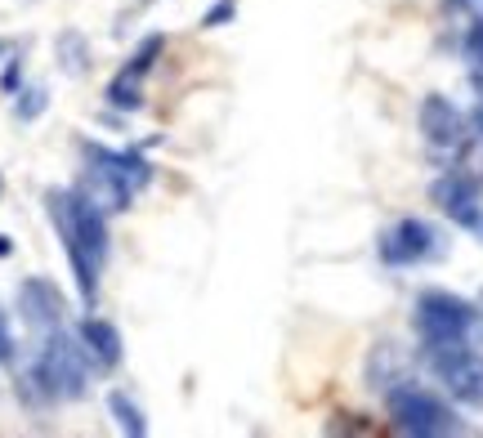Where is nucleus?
<instances>
[{
  "label": "nucleus",
  "instance_id": "f257e3e1",
  "mask_svg": "<svg viewBox=\"0 0 483 438\" xmlns=\"http://www.w3.org/2000/svg\"><path fill=\"white\" fill-rule=\"evenodd\" d=\"M45 211L54 219V233L67 251L72 277L81 286V300L90 304L99 291V274L107 264V219L104 206H95L86 193H67V188H50L45 193Z\"/></svg>",
  "mask_w": 483,
  "mask_h": 438
},
{
  "label": "nucleus",
  "instance_id": "f03ea898",
  "mask_svg": "<svg viewBox=\"0 0 483 438\" xmlns=\"http://www.w3.org/2000/svg\"><path fill=\"white\" fill-rule=\"evenodd\" d=\"M86 367H90V358H86L81 340L54 327L45 331V344L32 363V384H41V393L54 403H72L86 393Z\"/></svg>",
  "mask_w": 483,
  "mask_h": 438
},
{
  "label": "nucleus",
  "instance_id": "7ed1b4c3",
  "mask_svg": "<svg viewBox=\"0 0 483 438\" xmlns=\"http://www.w3.org/2000/svg\"><path fill=\"white\" fill-rule=\"evenodd\" d=\"M385 407H389L394 430H403V434H412V438H443V434H461L466 430L443 398H434L429 389H421V384H412V381L389 384Z\"/></svg>",
  "mask_w": 483,
  "mask_h": 438
},
{
  "label": "nucleus",
  "instance_id": "20e7f679",
  "mask_svg": "<svg viewBox=\"0 0 483 438\" xmlns=\"http://www.w3.org/2000/svg\"><path fill=\"white\" fill-rule=\"evenodd\" d=\"M426 349L429 367L448 384V393L470 403V407H483V353H475L466 340H438V344H426Z\"/></svg>",
  "mask_w": 483,
  "mask_h": 438
},
{
  "label": "nucleus",
  "instance_id": "39448f33",
  "mask_svg": "<svg viewBox=\"0 0 483 438\" xmlns=\"http://www.w3.org/2000/svg\"><path fill=\"white\" fill-rule=\"evenodd\" d=\"M443 233L426 224V219H398L394 228L380 233V260L403 269V264H426V260H443Z\"/></svg>",
  "mask_w": 483,
  "mask_h": 438
},
{
  "label": "nucleus",
  "instance_id": "423d86ee",
  "mask_svg": "<svg viewBox=\"0 0 483 438\" xmlns=\"http://www.w3.org/2000/svg\"><path fill=\"white\" fill-rule=\"evenodd\" d=\"M475 327V309L452 295V291H426L417 300V331L426 335V344H438V340H466Z\"/></svg>",
  "mask_w": 483,
  "mask_h": 438
},
{
  "label": "nucleus",
  "instance_id": "0eeeda50",
  "mask_svg": "<svg viewBox=\"0 0 483 438\" xmlns=\"http://www.w3.org/2000/svg\"><path fill=\"white\" fill-rule=\"evenodd\" d=\"M421 134L434 153H457L466 144V116L452 108L443 95H429L421 104Z\"/></svg>",
  "mask_w": 483,
  "mask_h": 438
},
{
  "label": "nucleus",
  "instance_id": "6e6552de",
  "mask_svg": "<svg viewBox=\"0 0 483 438\" xmlns=\"http://www.w3.org/2000/svg\"><path fill=\"white\" fill-rule=\"evenodd\" d=\"M429 197H434L448 215L457 219V224H466V228H483L479 184H475L470 174H443V179L429 188Z\"/></svg>",
  "mask_w": 483,
  "mask_h": 438
},
{
  "label": "nucleus",
  "instance_id": "1a4fd4ad",
  "mask_svg": "<svg viewBox=\"0 0 483 438\" xmlns=\"http://www.w3.org/2000/svg\"><path fill=\"white\" fill-rule=\"evenodd\" d=\"M18 309H23L27 327H36V331H54L63 323V295L45 277H27L18 286Z\"/></svg>",
  "mask_w": 483,
  "mask_h": 438
},
{
  "label": "nucleus",
  "instance_id": "9d476101",
  "mask_svg": "<svg viewBox=\"0 0 483 438\" xmlns=\"http://www.w3.org/2000/svg\"><path fill=\"white\" fill-rule=\"evenodd\" d=\"M76 340H81V349H86L90 367H99V372L121 367V331L112 327L107 318H86L81 331H76Z\"/></svg>",
  "mask_w": 483,
  "mask_h": 438
},
{
  "label": "nucleus",
  "instance_id": "9b49d317",
  "mask_svg": "<svg viewBox=\"0 0 483 438\" xmlns=\"http://www.w3.org/2000/svg\"><path fill=\"white\" fill-rule=\"evenodd\" d=\"M86 162L107 165L130 193H144L148 179H153V165L144 162L139 153H116V148H104V144H86Z\"/></svg>",
  "mask_w": 483,
  "mask_h": 438
},
{
  "label": "nucleus",
  "instance_id": "f8f14e48",
  "mask_svg": "<svg viewBox=\"0 0 483 438\" xmlns=\"http://www.w3.org/2000/svg\"><path fill=\"white\" fill-rule=\"evenodd\" d=\"M107 407H112V416H116V430L121 434H130V438H144L148 434V421H144V412L130 403V393H107Z\"/></svg>",
  "mask_w": 483,
  "mask_h": 438
},
{
  "label": "nucleus",
  "instance_id": "ddd939ff",
  "mask_svg": "<svg viewBox=\"0 0 483 438\" xmlns=\"http://www.w3.org/2000/svg\"><path fill=\"white\" fill-rule=\"evenodd\" d=\"M107 104L121 112H135L144 104V90H139V81L135 76H126V72H116L112 81H107Z\"/></svg>",
  "mask_w": 483,
  "mask_h": 438
},
{
  "label": "nucleus",
  "instance_id": "4468645a",
  "mask_svg": "<svg viewBox=\"0 0 483 438\" xmlns=\"http://www.w3.org/2000/svg\"><path fill=\"white\" fill-rule=\"evenodd\" d=\"M161 50H166V41H161V36H148V41H144V45L130 55V63H126L121 72H126V76H135V81H144V76H148V67L157 63Z\"/></svg>",
  "mask_w": 483,
  "mask_h": 438
},
{
  "label": "nucleus",
  "instance_id": "2eb2a0df",
  "mask_svg": "<svg viewBox=\"0 0 483 438\" xmlns=\"http://www.w3.org/2000/svg\"><path fill=\"white\" fill-rule=\"evenodd\" d=\"M58 58H63V67H67V72H86V41H81L76 32L58 36Z\"/></svg>",
  "mask_w": 483,
  "mask_h": 438
},
{
  "label": "nucleus",
  "instance_id": "dca6fc26",
  "mask_svg": "<svg viewBox=\"0 0 483 438\" xmlns=\"http://www.w3.org/2000/svg\"><path fill=\"white\" fill-rule=\"evenodd\" d=\"M41 112H45V90H41V85H32V90L18 95V104H14V116H18V121H36Z\"/></svg>",
  "mask_w": 483,
  "mask_h": 438
},
{
  "label": "nucleus",
  "instance_id": "f3484780",
  "mask_svg": "<svg viewBox=\"0 0 483 438\" xmlns=\"http://www.w3.org/2000/svg\"><path fill=\"white\" fill-rule=\"evenodd\" d=\"M466 55H470V63L483 72V23H475V27L466 32Z\"/></svg>",
  "mask_w": 483,
  "mask_h": 438
},
{
  "label": "nucleus",
  "instance_id": "a211bd4d",
  "mask_svg": "<svg viewBox=\"0 0 483 438\" xmlns=\"http://www.w3.org/2000/svg\"><path fill=\"white\" fill-rule=\"evenodd\" d=\"M233 9H237L233 0H219V5L211 9V14L202 18V27H219V23H228V18H233Z\"/></svg>",
  "mask_w": 483,
  "mask_h": 438
},
{
  "label": "nucleus",
  "instance_id": "6ab92c4d",
  "mask_svg": "<svg viewBox=\"0 0 483 438\" xmlns=\"http://www.w3.org/2000/svg\"><path fill=\"white\" fill-rule=\"evenodd\" d=\"M0 363H14V340H9V323L0 314Z\"/></svg>",
  "mask_w": 483,
  "mask_h": 438
},
{
  "label": "nucleus",
  "instance_id": "aec40b11",
  "mask_svg": "<svg viewBox=\"0 0 483 438\" xmlns=\"http://www.w3.org/2000/svg\"><path fill=\"white\" fill-rule=\"evenodd\" d=\"M18 85V63H9V72L0 76V90H14Z\"/></svg>",
  "mask_w": 483,
  "mask_h": 438
},
{
  "label": "nucleus",
  "instance_id": "412c9836",
  "mask_svg": "<svg viewBox=\"0 0 483 438\" xmlns=\"http://www.w3.org/2000/svg\"><path fill=\"white\" fill-rule=\"evenodd\" d=\"M9 251H14V242H9V237H5V233H0V260H5V255H9Z\"/></svg>",
  "mask_w": 483,
  "mask_h": 438
},
{
  "label": "nucleus",
  "instance_id": "4be33fe9",
  "mask_svg": "<svg viewBox=\"0 0 483 438\" xmlns=\"http://www.w3.org/2000/svg\"><path fill=\"white\" fill-rule=\"evenodd\" d=\"M475 130H479V139H483V104L475 108Z\"/></svg>",
  "mask_w": 483,
  "mask_h": 438
},
{
  "label": "nucleus",
  "instance_id": "5701e85b",
  "mask_svg": "<svg viewBox=\"0 0 483 438\" xmlns=\"http://www.w3.org/2000/svg\"><path fill=\"white\" fill-rule=\"evenodd\" d=\"M0 193H5V179H0Z\"/></svg>",
  "mask_w": 483,
  "mask_h": 438
}]
</instances>
